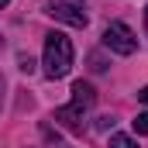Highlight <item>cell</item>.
Here are the masks:
<instances>
[{
	"label": "cell",
	"instance_id": "obj_2",
	"mask_svg": "<svg viewBox=\"0 0 148 148\" xmlns=\"http://www.w3.org/2000/svg\"><path fill=\"white\" fill-rule=\"evenodd\" d=\"M103 45H107L110 52H117V55H134L138 38H134V31H131L124 21H110L107 31H103Z\"/></svg>",
	"mask_w": 148,
	"mask_h": 148
},
{
	"label": "cell",
	"instance_id": "obj_3",
	"mask_svg": "<svg viewBox=\"0 0 148 148\" xmlns=\"http://www.w3.org/2000/svg\"><path fill=\"white\" fill-rule=\"evenodd\" d=\"M48 14L55 17V21H62V24H69V28H86L90 24V17H86V10L76 3V0H55L52 7H48Z\"/></svg>",
	"mask_w": 148,
	"mask_h": 148
},
{
	"label": "cell",
	"instance_id": "obj_4",
	"mask_svg": "<svg viewBox=\"0 0 148 148\" xmlns=\"http://www.w3.org/2000/svg\"><path fill=\"white\" fill-rule=\"evenodd\" d=\"M55 121H59L66 131L83 134V107H76V103H69V107H59V110H55Z\"/></svg>",
	"mask_w": 148,
	"mask_h": 148
},
{
	"label": "cell",
	"instance_id": "obj_11",
	"mask_svg": "<svg viewBox=\"0 0 148 148\" xmlns=\"http://www.w3.org/2000/svg\"><path fill=\"white\" fill-rule=\"evenodd\" d=\"M145 31H148V7H145Z\"/></svg>",
	"mask_w": 148,
	"mask_h": 148
},
{
	"label": "cell",
	"instance_id": "obj_5",
	"mask_svg": "<svg viewBox=\"0 0 148 148\" xmlns=\"http://www.w3.org/2000/svg\"><path fill=\"white\" fill-rule=\"evenodd\" d=\"M93 100H97V90H93L90 83H83V79H79V83L73 86V103L86 110V107H93Z\"/></svg>",
	"mask_w": 148,
	"mask_h": 148
},
{
	"label": "cell",
	"instance_id": "obj_7",
	"mask_svg": "<svg viewBox=\"0 0 148 148\" xmlns=\"http://www.w3.org/2000/svg\"><path fill=\"white\" fill-rule=\"evenodd\" d=\"M131 124H134V131H138V134H148V110H145V114H138Z\"/></svg>",
	"mask_w": 148,
	"mask_h": 148
},
{
	"label": "cell",
	"instance_id": "obj_10",
	"mask_svg": "<svg viewBox=\"0 0 148 148\" xmlns=\"http://www.w3.org/2000/svg\"><path fill=\"white\" fill-rule=\"evenodd\" d=\"M138 100H141V103H148V86H141V90H138Z\"/></svg>",
	"mask_w": 148,
	"mask_h": 148
},
{
	"label": "cell",
	"instance_id": "obj_6",
	"mask_svg": "<svg viewBox=\"0 0 148 148\" xmlns=\"http://www.w3.org/2000/svg\"><path fill=\"white\" fill-rule=\"evenodd\" d=\"M110 148H138V141L127 134H110Z\"/></svg>",
	"mask_w": 148,
	"mask_h": 148
},
{
	"label": "cell",
	"instance_id": "obj_12",
	"mask_svg": "<svg viewBox=\"0 0 148 148\" xmlns=\"http://www.w3.org/2000/svg\"><path fill=\"white\" fill-rule=\"evenodd\" d=\"M7 3H10V0H0V7H7Z\"/></svg>",
	"mask_w": 148,
	"mask_h": 148
},
{
	"label": "cell",
	"instance_id": "obj_1",
	"mask_svg": "<svg viewBox=\"0 0 148 148\" xmlns=\"http://www.w3.org/2000/svg\"><path fill=\"white\" fill-rule=\"evenodd\" d=\"M41 66L48 79H62V76L73 69V41L62 35V31H52L45 38V55H41Z\"/></svg>",
	"mask_w": 148,
	"mask_h": 148
},
{
	"label": "cell",
	"instance_id": "obj_13",
	"mask_svg": "<svg viewBox=\"0 0 148 148\" xmlns=\"http://www.w3.org/2000/svg\"><path fill=\"white\" fill-rule=\"evenodd\" d=\"M0 45H3V38H0Z\"/></svg>",
	"mask_w": 148,
	"mask_h": 148
},
{
	"label": "cell",
	"instance_id": "obj_8",
	"mask_svg": "<svg viewBox=\"0 0 148 148\" xmlns=\"http://www.w3.org/2000/svg\"><path fill=\"white\" fill-rule=\"evenodd\" d=\"M90 69H97V73H103L107 66H103V59H100V55H90Z\"/></svg>",
	"mask_w": 148,
	"mask_h": 148
},
{
	"label": "cell",
	"instance_id": "obj_9",
	"mask_svg": "<svg viewBox=\"0 0 148 148\" xmlns=\"http://www.w3.org/2000/svg\"><path fill=\"white\" fill-rule=\"evenodd\" d=\"M21 69H24V73H31V69H35V62H31V55H21Z\"/></svg>",
	"mask_w": 148,
	"mask_h": 148
}]
</instances>
